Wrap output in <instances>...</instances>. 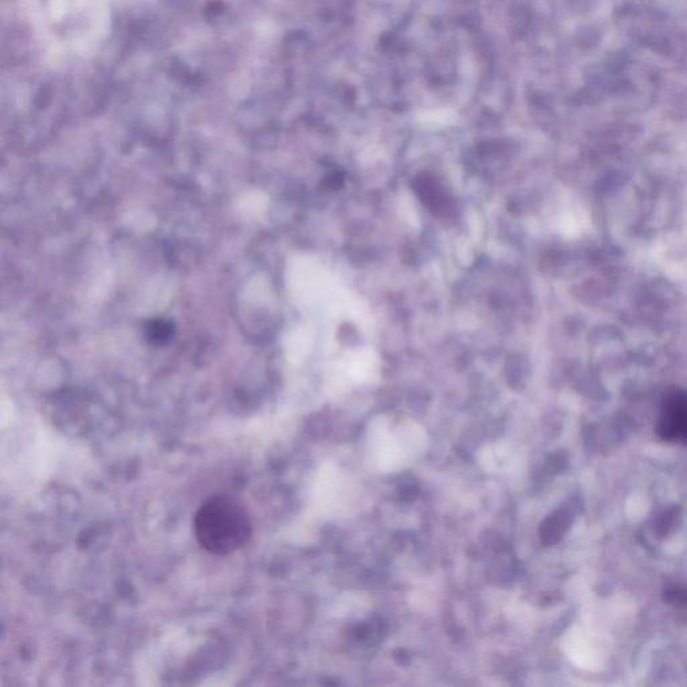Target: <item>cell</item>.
Wrapping results in <instances>:
<instances>
[{
  "label": "cell",
  "mask_w": 687,
  "mask_h": 687,
  "mask_svg": "<svg viewBox=\"0 0 687 687\" xmlns=\"http://www.w3.org/2000/svg\"><path fill=\"white\" fill-rule=\"evenodd\" d=\"M194 532L204 551L225 556L249 543L253 536V522L237 498L217 494L207 498L196 510Z\"/></svg>",
  "instance_id": "6da1fadb"
},
{
  "label": "cell",
  "mask_w": 687,
  "mask_h": 687,
  "mask_svg": "<svg viewBox=\"0 0 687 687\" xmlns=\"http://www.w3.org/2000/svg\"><path fill=\"white\" fill-rule=\"evenodd\" d=\"M658 433L667 442L687 445V392L675 391L666 396Z\"/></svg>",
  "instance_id": "7a4b0ae2"
},
{
  "label": "cell",
  "mask_w": 687,
  "mask_h": 687,
  "mask_svg": "<svg viewBox=\"0 0 687 687\" xmlns=\"http://www.w3.org/2000/svg\"><path fill=\"white\" fill-rule=\"evenodd\" d=\"M568 524V513L564 512V510L552 514V516L547 518L544 524L541 525V540H543L545 544H555L556 541L560 540Z\"/></svg>",
  "instance_id": "3957f363"
},
{
  "label": "cell",
  "mask_w": 687,
  "mask_h": 687,
  "mask_svg": "<svg viewBox=\"0 0 687 687\" xmlns=\"http://www.w3.org/2000/svg\"><path fill=\"white\" fill-rule=\"evenodd\" d=\"M383 635H386V624L382 619H371L369 622L360 624L353 632L356 642L367 646H374L382 641Z\"/></svg>",
  "instance_id": "277c9868"
},
{
  "label": "cell",
  "mask_w": 687,
  "mask_h": 687,
  "mask_svg": "<svg viewBox=\"0 0 687 687\" xmlns=\"http://www.w3.org/2000/svg\"><path fill=\"white\" fill-rule=\"evenodd\" d=\"M172 336V325L167 321H153L148 327V339L153 343H164Z\"/></svg>",
  "instance_id": "5b68a950"
}]
</instances>
